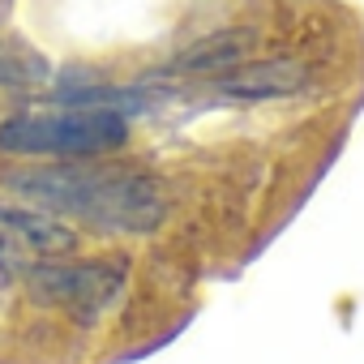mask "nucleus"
I'll return each instance as SVG.
<instances>
[{
	"label": "nucleus",
	"mask_w": 364,
	"mask_h": 364,
	"mask_svg": "<svg viewBox=\"0 0 364 364\" xmlns=\"http://www.w3.org/2000/svg\"><path fill=\"white\" fill-rule=\"evenodd\" d=\"M35 206L77 219L95 232H154L163 223V189L124 167H35L9 180Z\"/></svg>",
	"instance_id": "obj_1"
},
{
	"label": "nucleus",
	"mask_w": 364,
	"mask_h": 364,
	"mask_svg": "<svg viewBox=\"0 0 364 364\" xmlns=\"http://www.w3.org/2000/svg\"><path fill=\"white\" fill-rule=\"evenodd\" d=\"M129 137L124 112L116 107H82V103H56V112H35V116H14L0 124V150L9 154H60V159H82V154H112Z\"/></svg>",
	"instance_id": "obj_2"
},
{
	"label": "nucleus",
	"mask_w": 364,
	"mask_h": 364,
	"mask_svg": "<svg viewBox=\"0 0 364 364\" xmlns=\"http://www.w3.org/2000/svg\"><path fill=\"white\" fill-rule=\"evenodd\" d=\"M31 291L43 304H56L82 321L103 317L120 296H124V262H48L35 266L31 274Z\"/></svg>",
	"instance_id": "obj_3"
},
{
	"label": "nucleus",
	"mask_w": 364,
	"mask_h": 364,
	"mask_svg": "<svg viewBox=\"0 0 364 364\" xmlns=\"http://www.w3.org/2000/svg\"><path fill=\"white\" fill-rule=\"evenodd\" d=\"M309 86V69L296 60H240L215 77V95L223 99H287Z\"/></svg>",
	"instance_id": "obj_4"
},
{
	"label": "nucleus",
	"mask_w": 364,
	"mask_h": 364,
	"mask_svg": "<svg viewBox=\"0 0 364 364\" xmlns=\"http://www.w3.org/2000/svg\"><path fill=\"white\" fill-rule=\"evenodd\" d=\"M249 43H253V35H245V31H219V35L185 48L176 60H167L163 73H176V77H185V73H223V69L245 60Z\"/></svg>",
	"instance_id": "obj_5"
},
{
	"label": "nucleus",
	"mask_w": 364,
	"mask_h": 364,
	"mask_svg": "<svg viewBox=\"0 0 364 364\" xmlns=\"http://www.w3.org/2000/svg\"><path fill=\"white\" fill-rule=\"evenodd\" d=\"M0 232L18 236V240L31 245V249H69V245H73V232H69V228H60V223L48 219V215L18 210V206H0Z\"/></svg>",
	"instance_id": "obj_6"
},
{
	"label": "nucleus",
	"mask_w": 364,
	"mask_h": 364,
	"mask_svg": "<svg viewBox=\"0 0 364 364\" xmlns=\"http://www.w3.org/2000/svg\"><path fill=\"white\" fill-rule=\"evenodd\" d=\"M0 266H9V253H5V245H0Z\"/></svg>",
	"instance_id": "obj_7"
}]
</instances>
